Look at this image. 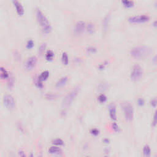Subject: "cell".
Returning <instances> with one entry per match:
<instances>
[{
	"mask_svg": "<svg viewBox=\"0 0 157 157\" xmlns=\"http://www.w3.org/2000/svg\"><path fill=\"white\" fill-rule=\"evenodd\" d=\"M35 16L37 24L39 25L41 31L45 35H49L52 33V25H51L48 18L39 8L37 7L36 9Z\"/></svg>",
	"mask_w": 157,
	"mask_h": 157,
	"instance_id": "6da1fadb",
	"label": "cell"
},
{
	"mask_svg": "<svg viewBox=\"0 0 157 157\" xmlns=\"http://www.w3.org/2000/svg\"><path fill=\"white\" fill-rule=\"evenodd\" d=\"M130 53L131 57L134 60H141L150 55L152 53V49L147 46H136L131 49Z\"/></svg>",
	"mask_w": 157,
	"mask_h": 157,
	"instance_id": "7a4b0ae2",
	"label": "cell"
},
{
	"mask_svg": "<svg viewBox=\"0 0 157 157\" xmlns=\"http://www.w3.org/2000/svg\"><path fill=\"white\" fill-rule=\"evenodd\" d=\"M80 92V87H77L73 90H72L69 92L65 96L64 99L62 101V106L63 108H67L70 107L73 104V102L75 100L76 98L78 96Z\"/></svg>",
	"mask_w": 157,
	"mask_h": 157,
	"instance_id": "3957f363",
	"label": "cell"
},
{
	"mask_svg": "<svg viewBox=\"0 0 157 157\" xmlns=\"http://www.w3.org/2000/svg\"><path fill=\"white\" fill-rule=\"evenodd\" d=\"M121 108L124 112V117L127 122H131L134 119V108L129 102H124L121 104Z\"/></svg>",
	"mask_w": 157,
	"mask_h": 157,
	"instance_id": "277c9868",
	"label": "cell"
},
{
	"mask_svg": "<svg viewBox=\"0 0 157 157\" xmlns=\"http://www.w3.org/2000/svg\"><path fill=\"white\" fill-rule=\"evenodd\" d=\"M144 74V70L141 66L136 64L133 66L130 73V79L133 82H138L141 80Z\"/></svg>",
	"mask_w": 157,
	"mask_h": 157,
	"instance_id": "5b68a950",
	"label": "cell"
},
{
	"mask_svg": "<svg viewBox=\"0 0 157 157\" xmlns=\"http://www.w3.org/2000/svg\"><path fill=\"white\" fill-rule=\"evenodd\" d=\"M150 20V17L146 14H141L138 15L131 16L128 18V21L131 24L139 25L144 24L148 22Z\"/></svg>",
	"mask_w": 157,
	"mask_h": 157,
	"instance_id": "8992f818",
	"label": "cell"
},
{
	"mask_svg": "<svg viewBox=\"0 0 157 157\" xmlns=\"http://www.w3.org/2000/svg\"><path fill=\"white\" fill-rule=\"evenodd\" d=\"M3 105L7 110L12 111L15 108V100L14 96L10 94H5L3 98Z\"/></svg>",
	"mask_w": 157,
	"mask_h": 157,
	"instance_id": "52a82bcc",
	"label": "cell"
},
{
	"mask_svg": "<svg viewBox=\"0 0 157 157\" xmlns=\"http://www.w3.org/2000/svg\"><path fill=\"white\" fill-rule=\"evenodd\" d=\"M86 22L83 20H79L75 23L74 25V33L76 35H82L86 32Z\"/></svg>",
	"mask_w": 157,
	"mask_h": 157,
	"instance_id": "ba28073f",
	"label": "cell"
},
{
	"mask_svg": "<svg viewBox=\"0 0 157 157\" xmlns=\"http://www.w3.org/2000/svg\"><path fill=\"white\" fill-rule=\"evenodd\" d=\"M37 63V58L36 56H31L27 58L25 63V68L31 71L35 68Z\"/></svg>",
	"mask_w": 157,
	"mask_h": 157,
	"instance_id": "9c48e42d",
	"label": "cell"
},
{
	"mask_svg": "<svg viewBox=\"0 0 157 157\" xmlns=\"http://www.w3.org/2000/svg\"><path fill=\"white\" fill-rule=\"evenodd\" d=\"M12 3L17 14L22 17L25 14V8L22 3L19 0H12Z\"/></svg>",
	"mask_w": 157,
	"mask_h": 157,
	"instance_id": "30bf717a",
	"label": "cell"
},
{
	"mask_svg": "<svg viewBox=\"0 0 157 157\" xmlns=\"http://www.w3.org/2000/svg\"><path fill=\"white\" fill-rule=\"evenodd\" d=\"M109 117L113 122H116L117 120V108L116 104L114 103H111L109 105Z\"/></svg>",
	"mask_w": 157,
	"mask_h": 157,
	"instance_id": "8fae6325",
	"label": "cell"
},
{
	"mask_svg": "<svg viewBox=\"0 0 157 157\" xmlns=\"http://www.w3.org/2000/svg\"><path fill=\"white\" fill-rule=\"evenodd\" d=\"M111 15L108 14L104 17L103 19V23H102V29H103V33L106 35L109 30L110 26V22H111Z\"/></svg>",
	"mask_w": 157,
	"mask_h": 157,
	"instance_id": "7c38bea8",
	"label": "cell"
},
{
	"mask_svg": "<svg viewBox=\"0 0 157 157\" xmlns=\"http://www.w3.org/2000/svg\"><path fill=\"white\" fill-rule=\"evenodd\" d=\"M69 80V77L66 75L63 76L60 79L57 80V82L55 84V88L60 89L61 88L65 87Z\"/></svg>",
	"mask_w": 157,
	"mask_h": 157,
	"instance_id": "4fadbf2b",
	"label": "cell"
},
{
	"mask_svg": "<svg viewBox=\"0 0 157 157\" xmlns=\"http://www.w3.org/2000/svg\"><path fill=\"white\" fill-rule=\"evenodd\" d=\"M96 31V25L92 22H89L86 23V32L89 35H92Z\"/></svg>",
	"mask_w": 157,
	"mask_h": 157,
	"instance_id": "5bb4252c",
	"label": "cell"
},
{
	"mask_svg": "<svg viewBox=\"0 0 157 157\" xmlns=\"http://www.w3.org/2000/svg\"><path fill=\"white\" fill-rule=\"evenodd\" d=\"M48 152L50 154L53 155H60L62 154V150L61 148L56 146H53L50 147Z\"/></svg>",
	"mask_w": 157,
	"mask_h": 157,
	"instance_id": "9a60e30c",
	"label": "cell"
},
{
	"mask_svg": "<svg viewBox=\"0 0 157 157\" xmlns=\"http://www.w3.org/2000/svg\"><path fill=\"white\" fill-rule=\"evenodd\" d=\"M9 73L5 67H0V78L2 80H7L10 77Z\"/></svg>",
	"mask_w": 157,
	"mask_h": 157,
	"instance_id": "2e32d148",
	"label": "cell"
},
{
	"mask_svg": "<svg viewBox=\"0 0 157 157\" xmlns=\"http://www.w3.org/2000/svg\"><path fill=\"white\" fill-rule=\"evenodd\" d=\"M122 5L126 9H131L134 6V3L133 0H121Z\"/></svg>",
	"mask_w": 157,
	"mask_h": 157,
	"instance_id": "e0dca14e",
	"label": "cell"
},
{
	"mask_svg": "<svg viewBox=\"0 0 157 157\" xmlns=\"http://www.w3.org/2000/svg\"><path fill=\"white\" fill-rule=\"evenodd\" d=\"M45 60L48 61H52L55 58V53L52 50H48L45 53Z\"/></svg>",
	"mask_w": 157,
	"mask_h": 157,
	"instance_id": "ac0fdd59",
	"label": "cell"
},
{
	"mask_svg": "<svg viewBox=\"0 0 157 157\" xmlns=\"http://www.w3.org/2000/svg\"><path fill=\"white\" fill-rule=\"evenodd\" d=\"M49 77V71H47V70L42 72L41 74L38 76V78H39L42 82L46 81Z\"/></svg>",
	"mask_w": 157,
	"mask_h": 157,
	"instance_id": "d6986e66",
	"label": "cell"
},
{
	"mask_svg": "<svg viewBox=\"0 0 157 157\" xmlns=\"http://www.w3.org/2000/svg\"><path fill=\"white\" fill-rule=\"evenodd\" d=\"M143 155L144 156L148 157L151 155V148L149 145L148 144H146L143 147Z\"/></svg>",
	"mask_w": 157,
	"mask_h": 157,
	"instance_id": "ffe728a7",
	"label": "cell"
},
{
	"mask_svg": "<svg viewBox=\"0 0 157 157\" xmlns=\"http://www.w3.org/2000/svg\"><path fill=\"white\" fill-rule=\"evenodd\" d=\"M61 60L64 65L67 66L69 64V56L66 52H63L61 55Z\"/></svg>",
	"mask_w": 157,
	"mask_h": 157,
	"instance_id": "44dd1931",
	"label": "cell"
},
{
	"mask_svg": "<svg viewBox=\"0 0 157 157\" xmlns=\"http://www.w3.org/2000/svg\"><path fill=\"white\" fill-rule=\"evenodd\" d=\"M64 141L60 138H57L55 139L52 141V144L53 146H56L58 147H61L64 145Z\"/></svg>",
	"mask_w": 157,
	"mask_h": 157,
	"instance_id": "7402d4cb",
	"label": "cell"
},
{
	"mask_svg": "<svg viewBox=\"0 0 157 157\" xmlns=\"http://www.w3.org/2000/svg\"><path fill=\"white\" fill-rule=\"evenodd\" d=\"M57 97H58L57 95L55 94V93L53 94V93H48L45 95V99L49 101H53V100H56L57 98Z\"/></svg>",
	"mask_w": 157,
	"mask_h": 157,
	"instance_id": "603a6c76",
	"label": "cell"
},
{
	"mask_svg": "<svg viewBox=\"0 0 157 157\" xmlns=\"http://www.w3.org/2000/svg\"><path fill=\"white\" fill-rule=\"evenodd\" d=\"M86 52L90 55L95 54L97 52V48L95 46H89L86 49Z\"/></svg>",
	"mask_w": 157,
	"mask_h": 157,
	"instance_id": "cb8c5ba5",
	"label": "cell"
},
{
	"mask_svg": "<svg viewBox=\"0 0 157 157\" xmlns=\"http://www.w3.org/2000/svg\"><path fill=\"white\" fill-rule=\"evenodd\" d=\"M108 98L107 96H106L103 93H101L99 95V96L98 97V101H99V103L101 104H104L107 101Z\"/></svg>",
	"mask_w": 157,
	"mask_h": 157,
	"instance_id": "d4e9b609",
	"label": "cell"
},
{
	"mask_svg": "<svg viewBox=\"0 0 157 157\" xmlns=\"http://www.w3.org/2000/svg\"><path fill=\"white\" fill-rule=\"evenodd\" d=\"M35 46V42L33 39H28L26 43V48L28 50H31Z\"/></svg>",
	"mask_w": 157,
	"mask_h": 157,
	"instance_id": "484cf974",
	"label": "cell"
},
{
	"mask_svg": "<svg viewBox=\"0 0 157 157\" xmlns=\"http://www.w3.org/2000/svg\"><path fill=\"white\" fill-rule=\"evenodd\" d=\"M46 47H47V45L45 43L41 44V45L39 47V49H38V52H39V53L41 55L44 54L46 49Z\"/></svg>",
	"mask_w": 157,
	"mask_h": 157,
	"instance_id": "4316f807",
	"label": "cell"
},
{
	"mask_svg": "<svg viewBox=\"0 0 157 157\" xmlns=\"http://www.w3.org/2000/svg\"><path fill=\"white\" fill-rule=\"evenodd\" d=\"M112 129L114 131H115L116 133H118L120 131V127L116 122H113L112 124Z\"/></svg>",
	"mask_w": 157,
	"mask_h": 157,
	"instance_id": "83f0119b",
	"label": "cell"
},
{
	"mask_svg": "<svg viewBox=\"0 0 157 157\" xmlns=\"http://www.w3.org/2000/svg\"><path fill=\"white\" fill-rule=\"evenodd\" d=\"M35 85L36 86L39 88L40 89H42V88L44 87V84H43V82L41 81V80L38 78V77L36 78V81H35Z\"/></svg>",
	"mask_w": 157,
	"mask_h": 157,
	"instance_id": "f1b7e54d",
	"label": "cell"
},
{
	"mask_svg": "<svg viewBox=\"0 0 157 157\" xmlns=\"http://www.w3.org/2000/svg\"><path fill=\"white\" fill-rule=\"evenodd\" d=\"M7 80H8V82H7V87H8V88H9V89L12 88L14 86V77H11V76H10V77L7 79Z\"/></svg>",
	"mask_w": 157,
	"mask_h": 157,
	"instance_id": "f546056e",
	"label": "cell"
},
{
	"mask_svg": "<svg viewBox=\"0 0 157 157\" xmlns=\"http://www.w3.org/2000/svg\"><path fill=\"white\" fill-rule=\"evenodd\" d=\"M90 133L93 136H98L100 133V130L98 129V128H92L90 130Z\"/></svg>",
	"mask_w": 157,
	"mask_h": 157,
	"instance_id": "4dcf8cb0",
	"label": "cell"
},
{
	"mask_svg": "<svg viewBox=\"0 0 157 157\" xmlns=\"http://www.w3.org/2000/svg\"><path fill=\"white\" fill-rule=\"evenodd\" d=\"M145 100H144L143 98H139L137 100V104L139 107H143L145 105Z\"/></svg>",
	"mask_w": 157,
	"mask_h": 157,
	"instance_id": "1f68e13d",
	"label": "cell"
},
{
	"mask_svg": "<svg viewBox=\"0 0 157 157\" xmlns=\"http://www.w3.org/2000/svg\"><path fill=\"white\" fill-rule=\"evenodd\" d=\"M150 106L154 108H156V104H157V100H156V98L155 97L154 98H152L150 101Z\"/></svg>",
	"mask_w": 157,
	"mask_h": 157,
	"instance_id": "d6a6232c",
	"label": "cell"
},
{
	"mask_svg": "<svg viewBox=\"0 0 157 157\" xmlns=\"http://www.w3.org/2000/svg\"><path fill=\"white\" fill-rule=\"evenodd\" d=\"M152 125L153 127H154L155 128L156 126V112L154 114V117H153V119H152Z\"/></svg>",
	"mask_w": 157,
	"mask_h": 157,
	"instance_id": "836d02e7",
	"label": "cell"
},
{
	"mask_svg": "<svg viewBox=\"0 0 157 157\" xmlns=\"http://www.w3.org/2000/svg\"><path fill=\"white\" fill-rule=\"evenodd\" d=\"M107 65H108V63L107 62H104V63H102V64H100L99 65V66H98L99 70H100V71L104 70L106 68V67Z\"/></svg>",
	"mask_w": 157,
	"mask_h": 157,
	"instance_id": "e575fe53",
	"label": "cell"
},
{
	"mask_svg": "<svg viewBox=\"0 0 157 157\" xmlns=\"http://www.w3.org/2000/svg\"><path fill=\"white\" fill-rule=\"evenodd\" d=\"M103 142L104 144H109L110 143V139L108 138H105L103 140Z\"/></svg>",
	"mask_w": 157,
	"mask_h": 157,
	"instance_id": "d590c367",
	"label": "cell"
},
{
	"mask_svg": "<svg viewBox=\"0 0 157 157\" xmlns=\"http://www.w3.org/2000/svg\"><path fill=\"white\" fill-rule=\"evenodd\" d=\"M19 155L21 156H26V155H25V152L23 151H19Z\"/></svg>",
	"mask_w": 157,
	"mask_h": 157,
	"instance_id": "8d00e7d4",
	"label": "cell"
}]
</instances>
